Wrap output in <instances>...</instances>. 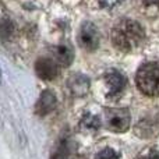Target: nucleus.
<instances>
[{
  "instance_id": "obj_1",
  "label": "nucleus",
  "mask_w": 159,
  "mask_h": 159,
  "mask_svg": "<svg viewBox=\"0 0 159 159\" xmlns=\"http://www.w3.org/2000/svg\"><path fill=\"white\" fill-rule=\"evenodd\" d=\"M145 39V31L140 22L134 20H121L112 30V42L116 49L121 52H133Z\"/></svg>"
},
{
  "instance_id": "obj_2",
  "label": "nucleus",
  "mask_w": 159,
  "mask_h": 159,
  "mask_svg": "<svg viewBox=\"0 0 159 159\" xmlns=\"http://www.w3.org/2000/svg\"><path fill=\"white\" fill-rule=\"evenodd\" d=\"M137 87L144 95H159V61H149L138 69L135 75Z\"/></svg>"
},
{
  "instance_id": "obj_3",
  "label": "nucleus",
  "mask_w": 159,
  "mask_h": 159,
  "mask_svg": "<svg viewBox=\"0 0 159 159\" xmlns=\"http://www.w3.org/2000/svg\"><path fill=\"white\" fill-rule=\"evenodd\" d=\"M107 129L115 133H124L130 127V112L126 107L109 109L106 112Z\"/></svg>"
},
{
  "instance_id": "obj_4",
  "label": "nucleus",
  "mask_w": 159,
  "mask_h": 159,
  "mask_svg": "<svg viewBox=\"0 0 159 159\" xmlns=\"http://www.w3.org/2000/svg\"><path fill=\"white\" fill-rule=\"evenodd\" d=\"M99 32L98 28L92 24V22H84L80 28V35H78V42L80 46L85 50H95L99 46Z\"/></svg>"
},
{
  "instance_id": "obj_5",
  "label": "nucleus",
  "mask_w": 159,
  "mask_h": 159,
  "mask_svg": "<svg viewBox=\"0 0 159 159\" xmlns=\"http://www.w3.org/2000/svg\"><path fill=\"white\" fill-rule=\"evenodd\" d=\"M105 82L107 85V98L116 99L120 96V93L124 91L126 87V78L121 73L116 71V70H110L105 74Z\"/></svg>"
},
{
  "instance_id": "obj_6",
  "label": "nucleus",
  "mask_w": 159,
  "mask_h": 159,
  "mask_svg": "<svg viewBox=\"0 0 159 159\" xmlns=\"http://www.w3.org/2000/svg\"><path fill=\"white\" fill-rule=\"evenodd\" d=\"M35 71L36 74L41 78L50 81V80H55L59 74V66L56 63V60L50 57H41L36 60L35 63Z\"/></svg>"
},
{
  "instance_id": "obj_7",
  "label": "nucleus",
  "mask_w": 159,
  "mask_h": 159,
  "mask_svg": "<svg viewBox=\"0 0 159 159\" xmlns=\"http://www.w3.org/2000/svg\"><path fill=\"white\" fill-rule=\"evenodd\" d=\"M56 103H57V99H56V95L53 91L46 89L41 93L38 102L35 105V112L36 115L39 116H46L52 112L56 107Z\"/></svg>"
},
{
  "instance_id": "obj_8",
  "label": "nucleus",
  "mask_w": 159,
  "mask_h": 159,
  "mask_svg": "<svg viewBox=\"0 0 159 159\" xmlns=\"http://www.w3.org/2000/svg\"><path fill=\"white\" fill-rule=\"evenodd\" d=\"M69 88L71 89L73 93L81 96L87 93L88 88H89V80L81 74H75L69 80Z\"/></svg>"
},
{
  "instance_id": "obj_9",
  "label": "nucleus",
  "mask_w": 159,
  "mask_h": 159,
  "mask_svg": "<svg viewBox=\"0 0 159 159\" xmlns=\"http://www.w3.org/2000/svg\"><path fill=\"white\" fill-rule=\"evenodd\" d=\"M55 60L57 61L59 64H61V66L67 67L71 64L73 59H74V55H73L71 49L67 46H64V45H60V46L55 48Z\"/></svg>"
},
{
  "instance_id": "obj_10",
  "label": "nucleus",
  "mask_w": 159,
  "mask_h": 159,
  "mask_svg": "<svg viewBox=\"0 0 159 159\" xmlns=\"http://www.w3.org/2000/svg\"><path fill=\"white\" fill-rule=\"evenodd\" d=\"M14 32H16V25L11 21L8 17H4V18L0 21V39L3 41H8V39L13 38Z\"/></svg>"
},
{
  "instance_id": "obj_11",
  "label": "nucleus",
  "mask_w": 159,
  "mask_h": 159,
  "mask_svg": "<svg viewBox=\"0 0 159 159\" xmlns=\"http://www.w3.org/2000/svg\"><path fill=\"white\" fill-rule=\"evenodd\" d=\"M101 127V120L98 116H93L91 113H85L81 119V129L87 131H95Z\"/></svg>"
},
{
  "instance_id": "obj_12",
  "label": "nucleus",
  "mask_w": 159,
  "mask_h": 159,
  "mask_svg": "<svg viewBox=\"0 0 159 159\" xmlns=\"http://www.w3.org/2000/svg\"><path fill=\"white\" fill-rule=\"evenodd\" d=\"M95 159H119V154L112 148H105L96 155Z\"/></svg>"
},
{
  "instance_id": "obj_13",
  "label": "nucleus",
  "mask_w": 159,
  "mask_h": 159,
  "mask_svg": "<svg viewBox=\"0 0 159 159\" xmlns=\"http://www.w3.org/2000/svg\"><path fill=\"white\" fill-rule=\"evenodd\" d=\"M143 3L147 8H155V10H159V0H143Z\"/></svg>"
},
{
  "instance_id": "obj_14",
  "label": "nucleus",
  "mask_w": 159,
  "mask_h": 159,
  "mask_svg": "<svg viewBox=\"0 0 159 159\" xmlns=\"http://www.w3.org/2000/svg\"><path fill=\"white\" fill-rule=\"evenodd\" d=\"M52 159H67V155L64 154V152H60V151H59V152H56V154L53 155Z\"/></svg>"
},
{
  "instance_id": "obj_15",
  "label": "nucleus",
  "mask_w": 159,
  "mask_h": 159,
  "mask_svg": "<svg viewBox=\"0 0 159 159\" xmlns=\"http://www.w3.org/2000/svg\"><path fill=\"white\" fill-rule=\"evenodd\" d=\"M144 159H159V155L157 154V152H151L148 157H145Z\"/></svg>"
},
{
  "instance_id": "obj_16",
  "label": "nucleus",
  "mask_w": 159,
  "mask_h": 159,
  "mask_svg": "<svg viewBox=\"0 0 159 159\" xmlns=\"http://www.w3.org/2000/svg\"><path fill=\"white\" fill-rule=\"evenodd\" d=\"M0 80H2V70H0Z\"/></svg>"
}]
</instances>
